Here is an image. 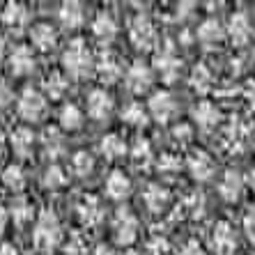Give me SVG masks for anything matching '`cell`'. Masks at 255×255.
Instances as JSON below:
<instances>
[{
    "mask_svg": "<svg viewBox=\"0 0 255 255\" xmlns=\"http://www.w3.org/2000/svg\"><path fill=\"white\" fill-rule=\"evenodd\" d=\"M62 65L69 71L74 78H85L95 71V60H92V53H90L88 44L83 39H74L69 42V46L65 48L62 53Z\"/></svg>",
    "mask_w": 255,
    "mask_h": 255,
    "instance_id": "6da1fadb",
    "label": "cell"
},
{
    "mask_svg": "<svg viewBox=\"0 0 255 255\" xmlns=\"http://www.w3.org/2000/svg\"><path fill=\"white\" fill-rule=\"evenodd\" d=\"M35 246L44 253H51V251L62 242V228H60V221L53 212H42L39 219H37V226H35Z\"/></svg>",
    "mask_w": 255,
    "mask_h": 255,
    "instance_id": "7a4b0ae2",
    "label": "cell"
},
{
    "mask_svg": "<svg viewBox=\"0 0 255 255\" xmlns=\"http://www.w3.org/2000/svg\"><path fill=\"white\" fill-rule=\"evenodd\" d=\"M18 115L25 120V122H39V120L46 115V97L42 92H37L35 88H25L18 97Z\"/></svg>",
    "mask_w": 255,
    "mask_h": 255,
    "instance_id": "3957f363",
    "label": "cell"
},
{
    "mask_svg": "<svg viewBox=\"0 0 255 255\" xmlns=\"http://www.w3.org/2000/svg\"><path fill=\"white\" fill-rule=\"evenodd\" d=\"M129 35H131V42L136 44L138 48H142V51H152L156 46V30L145 14H138L131 21Z\"/></svg>",
    "mask_w": 255,
    "mask_h": 255,
    "instance_id": "277c9868",
    "label": "cell"
},
{
    "mask_svg": "<svg viewBox=\"0 0 255 255\" xmlns=\"http://www.w3.org/2000/svg\"><path fill=\"white\" fill-rule=\"evenodd\" d=\"M113 232H115V242L120 246H129L136 242L138 237V221L129 209H118L113 221Z\"/></svg>",
    "mask_w": 255,
    "mask_h": 255,
    "instance_id": "5b68a950",
    "label": "cell"
},
{
    "mask_svg": "<svg viewBox=\"0 0 255 255\" xmlns=\"http://www.w3.org/2000/svg\"><path fill=\"white\" fill-rule=\"evenodd\" d=\"M177 113V104H175V97L166 90H161L156 95H152L149 99V115L159 122H168L172 115Z\"/></svg>",
    "mask_w": 255,
    "mask_h": 255,
    "instance_id": "8992f818",
    "label": "cell"
},
{
    "mask_svg": "<svg viewBox=\"0 0 255 255\" xmlns=\"http://www.w3.org/2000/svg\"><path fill=\"white\" fill-rule=\"evenodd\" d=\"M113 113V99L106 90H92L88 95V115L92 120H106Z\"/></svg>",
    "mask_w": 255,
    "mask_h": 255,
    "instance_id": "52a82bcc",
    "label": "cell"
},
{
    "mask_svg": "<svg viewBox=\"0 0 255 255\" xmlns=\"http://www.w3.org/2000/svg\"><path fill=\"white\" fill-rule=\"evenodd\" d=\"M149 85H152V71H149L147 65H142V62H133L127 71V88L131 92H136V95H142V92H147Z\"/></svg>",
    "mask_w": 255,
    "mask_h": 255,
    "instance_id": "ba28073f",
    "label": "cell"
},
{
    "mask_svg": "<svg viewBox=\"0 0 255 255\" xmlns=\"http://www.w3.org/2000/svg\"><path fill=\"white\" fill-rule=\"evenodd\" d=\"M228 35H230V39H232V44H235V46H246V44L253 39V28H251L249 16H246L244 12L232 14Z\"/></svg>",
    "mask_w": 255,
    "mask_h": 255,
    "instance_id": "9c48e42d",
    "label": "cell"
},
{
    "mask_svg": "<svg viewBox=\"0 0 255 255\" xmlns=\"http://www.w3.org/2000/svg\"><path fill=\"white\" fill-rule=\"evenodd\" d=\"M35 69V53L30 46H16L9 55V71L14 76H28Z\"/></svg>",
    "mask_w": 255,
    "mask_h": 255,
    "instance_id": "30bf717a",
    "label": "cell"
},
{
    "mask_svg": "<svg viewBox=\"0 0 255 255\" xmlns=\"http://www.w3.org/2000/svg\"><path fill=\"white\" fill-rule=\"evenodd\" d=\"M235 246H237V239H235L230 223H226V221L216 223L214 226V251H216V255H235Z\"/></svg>",
    "mask_w": 255,
    "mask_h": 255,
    "instance_id": "8fae6325",
    "label": "cell"
},
{
    "mask_svg": "<svg viewBox=\"0 0 255 255\" xmlns=\"http://www.w3.org/2000/svg\"><path fill=\"white\" fill-rule=\"evenodd\" d=\"M95 71L97 76H99L101 83H115L120 76H122V67H120V60L115 58L113 53H101L99 60H97L95 65Z\"/></svg>",
    "mask_w": 255,
    "mask_h": 255,
    "instance_id": "7c38bea8",
    "label": "cell"
},
{
    "mask_svg": "<svg viewBox=\"0 0 255 255\" xmlns=\"http://www.w3.org/2000/svg\"><path fill=\"white\" fill-rule=\"evenodd\" d=\"M106 196L111 200H127L131 196V179L122 170H113L106 179Z\"/></svg>",
    "mask_w": 255,
    "mask_h": 255,
    "instance_id": "4fadbf2b",
    "label": "cell"
},
{
    "mask_svg": "<svg viewBox=\"0 0 255 255\" xmlns=\"http://www.w3.org/2000/svg\"><path fill=\"white\" fill-rule=\"evenodd\" d=\"M30 42H32V46L39 48V51H51V48L55 46V42H58V32H55V28L51 23H35L32 25V30H30Z\"/></svg>",
    "mask_w": 255,
    "mask_h": 255,
    "instance_id": "5bb4252c",
    "label": "cell"
},
{
    "mask_svg": "<svg viewBox=\"0 0 255 255\" xmlns=\"http://www.w3.org/2000/svg\"><path fill=\"white\" fill-rule=\"evenodd\" d=\"M156 69L161 71V76L166 81H175L182 71V60L175 55L172 48H163L161 53H156Z\"/></svg>",
    "mask_w": 255,
    "mask_h": 255,
    "instance_id": "9a60e30c",
    "label": "cell"
},
{
    "mask_svg": "<svg viewBox=\"0 0 255 255\" xmlns=\"http://www.w3.org/2000/svg\"><path fill=\"white\" fill-rule=\"evenodd\" d=\"M198 39L207 48H214V46H219V44H223L226 30L221 28V23L216 18H207V21H202L200 28H198Z\"/></svg>",
    "mask_w": 255,
    "mask_h": 255,
    "instance_id": "2e32d148",
    "label": "cell"
},
{
    "mask_svg": "<svg viewBox=\"0 0 255 255\" xmlns=\"http://www.w3.org/2000/svg\"><path fill=\"white\" fill-rule=\"evenodd\" d=\"M115 32H118V25H115V18L111 16L108 12H99L92 21V35L99 39L101 44L113 42Z\"/></svg>",
    "mask_w": 255,
    "mask_h": 255,
    "instance_id": "e0dca14e",
    "label": "cell"
},
{
    "mask_svg": "<svg viewBox=\"0 0 255 255\" xmlns=\"http://www.w3.org/2000/svg\"><path fill=\"white\" fill-rule=\"evenodd\" d=\"M12 149L18 159H30L32 149H35V133L25 127H18L12 133Z\"/></svg>",
    "mask_w": 255,
    "mask_h": 255,
    "instance_id": "ac0fdd59",
    "label": "cell"
},
{
    "mask_svg": "<svg viewBox=\"0 0 255 255\" xmlns=\"http://www.w3.org/2000/svg\"><path fill=\"white\" fill-rule=\"evenodd\" d=\"M219 191L228 202H237L239 198H242V191H244V177L237 170H228L223 182L219 184Z\"/></svg>",
    "mask_w": 255,
    "mask_h": 255,
    "instance_id": "d6986e66",
    "label": "cell"
},
{
    "mask_svg": "<svg viewBox=\"0 0 255 255\" xmlns=\"http://www.w3.org/2000/svg\"><path fill=\"white\" fill-rule=\"evenodd\" d=\"M83 21H85V14L81 2H62V7H60V23L65 25L67 30L81 28Z\"/></svg>",
    "mask_w": 255,
    "mask_h": 255,
    "instance_id": "ffe728a7",
    "label": "cell"
},
{
    "mask_svg": "<svg viewBox=\"0 0 255 255\" xmlns=\"http://www.w3.org/2000/svg\"><path fill=\"white\" fill-rule=\"evenodd\" d=\"M78 214H81V221L85 226H97L104 219V209H101L99 200L95 196H85L78 205Z\"/></svg>",
    "mask_w": 255,
    "mask_h": 255,
    "instance_id": "44dd1931",
    "label": "cell"
},
{
    "mask_svg": "<svg viewBox=\"0 0 255 255\" xmlns=\"http://www.w3.org/2000/svg\"><path fill=\"white\" fill-rule=\"evenodd\" d=\"M58 122L65 131H78L83 127V113L76 104H65L58 113Z\"/></svg>",
    "mask_w": 255,
    "mask_h": 255,
    "instance_id": "7402d4cb",
    "label": "cell"
},
{
    "mask_svg": "<svg viewBox=\"0 0 255 255\" xmlns=\"http://www.w3.org/2000/svg\"><path fill=\"white\" fill-rule=\"evenodd\" d=\"M2 23L12 30H21L28 23V9L21 2H7L5 12H2Z\"/></svg>",
    "mask_w": 255,
    "mask_h": 255,
    "instance_id": "603a6c76",
    "label": "cell"
},
{
    "mask_svg": "<svg viewBox=\"0 0 255 255\" xmlns=\"http://www.w3.org/2000/svg\"><path fill=\"white\" fill-rule=\"evenodd\" d=\"M189 170L196 179H209L214 172L212 156H207L205 152H196L193 156H189Z\"/></svg>",
    "mask_w": 255,
    "mask_h": 255,
    "instance_id": "cb8c5ba5",
    "label": "cell"
},
{
    "mask_svg": "<svg viewBox=\"0 0 255 255\" xmlns=\"http://www.w3.org/2000/svg\"><path fill=\"white\" fill-rule=\"evenodd\" d=\"M196 122H198V127H200L202 131H212L214 127L219 125V111H216V106H212L209 101H202V104H198V108H196Z\"/></svg>",
    "mask_w": 255,
    "mask_h": 255,
    "instance_id": "d4e9b609",
    "label": "cell"
},
{
    "mask_svg": "<svg viewBox=\"0 0 255 255\" xmlns=\"http://www.w3.org/2000/svg\"><path fill=\"white\" fill-rule=\"evenodd\" d=\"M44 90L51 99H62L65 92L69 90V78L62 74V71H51L44 81Z\"/></svg>",
    "mask_w": 255,
    "mask_h": 255,
    "instance_id": "484cf974",
    "label": "cell"
},
{
    "mask_svg": "<svg viewBox=\"0 0 255 255\" xmlns=\"http://www.w3.org/2000/svg\"><path fill=\"white\" fill-rule=\"evenodd\" d=\"M101 154L106 156L108 161L122 159V156L127 154V142L122 140V136H118V133H108V136H104V140H101Z\"/></svg>",
    "mask_w": 255,
    "mask_h": 255,
    "instance_id": "4316f807",
    "label": "cell"
},
{
    "mask_svg": "<svg viewBox=\"0 0 255 255\" xmlns=\"http://www.w3.org/2000/svg\"><path fill=\"white\" fill-rule=\"evenodd\" d=\"M42 142H44V149H46V154L53 156V159L62 154V152H65V147H67L65 138H62L60 129H55V127H48V129L44 131Z\"/></svg>",
    "mask_w": 255,
    "mask_h": 255,
    "instance_id": "83f0119b",
    "label": "cell"
},
{
    "mask_svg": "<svg viewBox=\"0 0 255 255\" xmlns=\"http://www.w3.org/2000/svg\"><path fill=\"white\" fill-rule=\"evenodd\" d=\"M71 172L78 175V177H88L90 172L95 170V156L90 154V152H76V154L71 156V163H69Z\"/></svg>",
    "mask_w": 255,
    "mask_h": 255,
    "instance_id": "f1b7e54d",
    "label": "cell"
},
{
    "mask_svg": "<svg viewBox=\"0 0 255 255\" xmlns=\"http://www.w3.org/2000/svg\"><path fill=\"white\" fill-rule=\"evenodd\" d=\"M168 191L163 189L161 184H152L147 189V193H145V205H147L152 212H161V209H166L168 205Z\"/></svg>",
    "mask_w": 255,
    "mask_h": 255,
    "instance_id": "f546056e",
    "label": "cell"
},
{
    "mask_svg": "<svg viewBox=\"0 0 255 255\" xmlns=\"http://www.w3.org/2000/svg\"><path fill=\"white\" fill-rule=\"evenodd\" d=\"M122 120H125V125L133 127V129H140V127L147 125V113H145V108L140 104H129L125 108V113H122Z\"/></svg>",
    "mask_w": 255,
    "mask_h": 255,
    "instance_id": "4dcf8cb0",
    "label": "cell"
},
{
    "mask_svg": "<svg viewBox=\"0 0 255 255\" xmlns=\"http://www.w3.org/2000/svg\"><path fill=\"white\" fill-rule=\"evenodd\" d=\"M2 177V184L7 186L9 191H14V193H18V191L25 186V177H23V170L18 166H7L5 172L0 175Z\"/></svg>",
    "mask_w": 255,
    "mask_h": 255,
    "instance_id": "1f68e13d",
    "label": "cell"
},
{
    "mask_svg": "<svg viewBox=\"0 0 255 255\" xmlns=\"http://www.w3.org/2000/svg\"><path fill=\"white\" fill-rule=\"evenodd\" d=\"M131 159H133V163H136L138 168H147L149 161H152V147H149V142L138 138L133 149H131Z\"/></svg>",
    "mask_w": 255,
    "mask_h": 255,
    "instance_id": "d6a6232c",
    "label": "cell"
},
{
    "mask_svg": "<svg viewBox=\"0 0 255 255\" xmlns=\"http://www.w3.org/2000/svg\"><path fill=\"white\" fill-rule=\"evenodd\" d=\"M191 85L198 90V92H207L212 88V71L207 69L205 65H198L191 74Z\"/></svg>",
    "mask_w": 255,
    "mask_h": 255,
    "instance_id": "836d02e7",
    "label": "cell"
},
{
    "mask_svg": "<svg viewBox=\"0 0 255 255\" xmlns=\"http://www.w3.org/2000/svg\"><path fill=\"white\" fill-rule=\"evenodd\" d=\"M44 184H46V189H51V191L62 189V186L67 184V175L62 172V168H60V166H51V168L46 170Z\"/></svg>",
    "mask_w": 255,
    "mask_h": 255,
    "instance_id": "e575fe53",
    "label": "cell"
},
{
    "mask_svg": "<svg viewBox=\"0 0 255 255\" xmlns=\"http://www.w3.org/2000/svg\"><path fill=\"white\" fill-rule=\"evenodd\" d=\"M12 216H14V221H16L18 226H23V223L32 221V207H30V202L16 200L12 205Z\"/></svg>",
    "mask_w": 255,
    "mask_h": 255,
    "instance_id": "d590c367",
    "label": "cell"
},
{
    "mask_svg": "<svg viewBox=\"0 0 255 255\" xmlns=\"http://www.w3.org/2000/svg\"><path fill=\"white\" fill-rule=\"evenodd\" d=\"M88 242H85L81 235H71L69 237V242H67V246H65V253L67 255H85L88 253Z\"/></svg>",
    "mask_w": 255,
    "mask_h": 255,
    "instance_id": "8d00e7d4",
    "label": "cell"
},
{
    "mask_svg": "<svg viewBox=\"0 0 255 255\" xmlns=\"http://www.w3.org/2000/svg\"><path fill=\"white\" fill-rule=\"evenodd\" d=\"M244 228H246V232H249V237L255 242V209H251V212L246 214V219H244Z\"/></svg>",
    "mask_w": 255,
    "mask_h": 255,
    "instance_id": "74e56055",
    "label": "cell"
},
{
    "mask_svg": "<svg viewBox=\"0 0 255 255\" xmlns=\"http://www.w3.org/2000/svg\"><path fill=\"white\" fill-rule=\"evenodd\" d=\"M172 136L177 138V140H182V142H189L191 140V129L186 125H179V127H175Z\"/></svg>",
    "mask_w": 255,
    "mask_h": 255,
    "instance_id": "f35d334b",
    "label": "cell"
},
{
    "mask_svg": "<svg viewBox=\"0 0 255 255\" xmlns=\"http://www.w3.org/2000/svg\"><path fill=\"white\" fill-rule=\"evenodd\" d=\"M9 101H12V90L7 88L5 83H0V108L9 106Z\"/></svg>",
    "mask_w": 255,
    "mask_h": 255,
    "instance_id": "ab89813d",
    "label": "cell"
},
{
    "mask_svg": "<svg viewBox=\"0 0 255 255\" xmlns=\"http://www.w3.org/2000/svg\"><path fill=\"white\" fill-rule=\"evenodd\" d=\"M179 255H205V253H202V249H200V244L198 242H189L184 249H182Z\"/></svg>",
    "mask_w": 255,
    "mask_h": 255,
    "instance_id": "60d3db41",
    "label": "cell"
},
{
    "mask_svg": "<svg viewBox=\"0 0 255 255\" xmlns=\"http://www.w3.org/2000/svg\"><path fill=\"white\" fill-rule=\"evenodd\" d=\"M244 95H246V99L251 101V106L255 108V81H249V83H246V88H244Z\"/></svg>",
    "mask_w": 255,
    "mask_h": 255,
    "instance_id": "b9f144b4",
    "label": "cell"
},
{
    "mask_svg": "<svg viewBox=\"0 0 255 255\" xmlns=\"http://www.w3.org/2000/svg\"><path fill=\"white\" fill-rule=\"evenodd\" d=\"M166 249H168V244L161 242V239H156V242L152 244V251H154V255H166Z\"/></svg>",
    "mask_w": 255,
    "mask_h": 255,
    "instance_id": "7bdbcfd3",
    "label": "cell"
},
{
    "mask_svg": "<svg viewBox=\"0 0 255 255\" xmlns=\"http://www.w3.org/2000/svg\"><path fill=\"white\" fill-rule=\"evenodd\" d=\"M0 255H16V251L9 244H5V246H0Z\"/></svg>",
    "mask_w": 255,
    "mask_h": 255,
    "instance_id": "ee69618b",
    "label": "cell"
},
{
    "mask_svg": "<svg viewBox=\"0 0 255 255\" xmlns=\"http://www.w3.org/2000/svg\"><path fill=\"white\" fill-rule=\"evenodd\" d=\"M95 255H113V251L108 249V246H97V253Z\"/></svg>",
    "mask_w": 255,
    "mask_h": 255,
    "instance_id": "f6af8a7d",
    "label": "cell"
},
{
    "mask_svg": "<svg viewBox=\"0 0 255 255\" xmlns=\"http://www.w3.org/2000/svg\"><path fill=\"white\" fill-rule=\"evenodd\" d=\"M5 221H7V212H5V207L0 205V230H2V226H5Z\"/></svg>",
    "mask_w": 255,
    "mask_h": 255,
    "instance_id": "bcb514c9",
    "label": "cell"
},
{
    "mask_svg": "<svg viewBox=\"0 0 255 255\" xmlns=\"http://www.w3.org/2000/svg\"><path fill=\"white\" fill-rule=\"evenodd\" d=\"M2 154H5V133L0 131V159H2Z\"/></svg>",
    "mask_w": 255,
    "mask_h": 255,
    "instance_id": "7dc6e473",
    "label": "cell"
},
{
    "mask_svg": "<svg viewBox=\"0 0 255 255\" xmlns=\"http://www.w3.org/2000/svg\"><path fill=\"white\" fill-rule=\"evenodd\" d=\"M249 184L253 186V191H255V168H253V170L249 172Z\"/></svg>",
    "mask_w": 255,
    "mask_h": 255,
    "instance_id": "c3c4849f",
    "label": "cell"
},
{
    "mask_svg": "<svg viewBox=\"0 0 255 255\" xmlns=\"http://www.w3.org/2000/svg\"><path fill=\"white\" fill-rule=\"evenodd\" d=\"M2 53H5V37L0 32V60H2Z\"/></svg>",
    "mask_w": 255,
    "mask_h": 255,
    "instance_id": "681fc988",
    "label": "cell"
}]
</instances>
